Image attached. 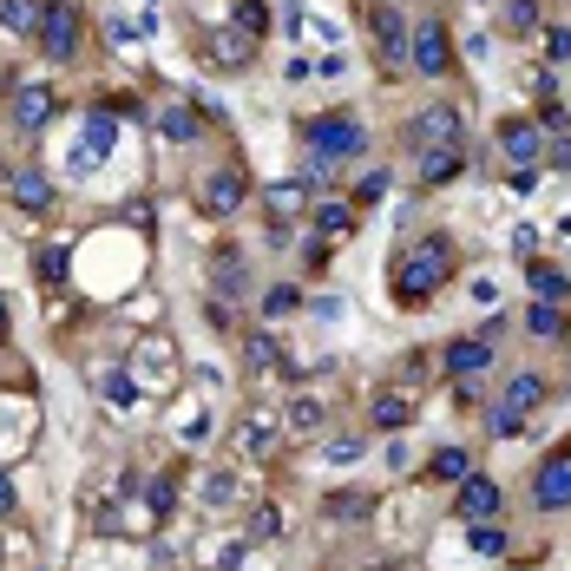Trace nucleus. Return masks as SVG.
<instances>
[{
    "instance_id": "37",
    "label": "nucleus",
    "mask_w": 571,
    "mask_h": 571,
    "mask_svg": "<svg viewBox=\"0 0 571 571\" xmlns=\"http://www.w3.org/2000/svg\"><path fill=\"white\" fill-rule=\"evenodd\" d=\"M487 433H493V440H512V433H525V414H512L505 401H493V408H487Z\"/></svg>"
},
{
    "instance_id": "19",
    "label": "nucleus",
    "mask_w": 571,
    "mask_h": 571,
    "mask_svg": "<svg viewBox=\"0 0 571 571\" xmlns=\"http://www.w3.org/2000/svg\"><path fill=\"white\" fill-rule=\"evenodd\" d=\"M204 53H211L223 72H243V67H250V53H257V40L230 20V27H211V33H204Z\"/></svg>"
},
{
    "instance_id": "24",
    "label": "nucleus",
    "mask_w": 571,
    "mask_h": 571,
    "mask_svg": "<svg viewBox=\"0 0 571 571\" xmlns=\"http://www.w3.org/2000/svg\"><path fill=\"white\" fill-rule=\"evenodd\" d=\"M467 473H473V453H467V447H433L428 453V480L433 487H460Z\"/></svg>"
},
{
    "instance_id": "40",
    "label": "nucleus",
    "mask_w": 571,
    "mask_h": 571,
    "mask_svg": "<svg viewBox=\"0 0 571 571\" xmlns=\"http://www.w3.org/2000/svg\"><path fill=\"white\" fill-rule=\"evenodd\" d=\"M545 60H552V67L571 60V27H545Z\"/></svg>"
},
{
    "instance_id": "45",
    "label": "nucleus",
    "mask_w": 571,
    "mask_h": 571,
    "mask_svg": "<svg viewBox=\"0 0 571 571\" xmlns=\"http://www.w3.org/2000/svg\"><path fill=\"white\" fill-rule=\"evenodd\" d=\"M309 315H315V322H335V315H342V302H335V295H322V302H309Z\"/></svg>"
},
{
    "instance_id": "41",
    "label": "nucleus",
    "mask_w": 571,
    "mask_h": 571,
    "mask_svg": "<svg viewBox=\"0 0 571 571\" xmlns=\"http://www.w3.org/2000/svg\"><path fill=\"white\" fill-rule=\"evenodd\" d=\"M99 388H106V401H112V408H126V401H132V381H126L119 368H106V374H99Z\"/></svg>"
},
{
    "instance_id": "20",
    "label": "nucleus",
    "mask_w": 571,
    "mask_h": 571,
    "mask_svg": "<svg viewBox=\"0 0 571 571\" xmlns=\"http://www.w3.org/2000/svg\"><path fill=\"white\" fill-rule=\"evenodd\" d=\"M112 144H119V112L99 99V106H86V144H79V164L112 158Z\"/></svg>"
},
{
    "instance_id": "13",
    "label": "nucleus",
    "mask_w": 571,
    "mask_h": 571,
    "mask_svg": "<svg viewBox=\"0 0 571 571\" xmlns=\"http://www.w3.org/2000/svg\"><path fill=\"white\" fill-rule=\"evenodd\" d=\"M440 368H447L453 381H480L487 368H500V355H493L487 335H453V342L440 349Z\"/></svg>"
},
{
    "instance_id": "29",
    "label": "nucleus",
    "mask_w": 571,
    "mask_h": 571,
    "mask_svg": "<svg viewBox=\"0 0 571 571\" xmlns=\"http://www.w3.org/2000/svg\"><path fill=\"white\" fill-rule=\"evenodd\" d=\"M467 545H473L480 559H505V545H512V532H505L500 519H480V525H467Z\"/></svg>"
},
{
    "instance_id": "43",
    "label": "nucleus",
    "mask_w": 571,
    "mask_h": 571,
    "mask_svg": "<svg viewBox=\"0 0 571 571\" xmlns=\"http://www.w3.org/2000/svg\"><path fill=\"white\" fill-rule=\"evenodd\" d=\"M302 263H309V277H322L329 270V237H309L302 243Z\"/></svg>"
},
{
    "instance_id": "10",
    "label": "nucleus",
    "mask_w": 571,
    "mask_h": 571,
    "mask_svg": "<svg viewBox=\"0 0 571 571\" xmlns=\"http://www.w3.org/2000/svg\"><path fill=\"white\" fill-rule=\"evenodd\" d=\"M500 512H505V487L493 473L473 467V473L453 487V519H460V525H480V519H500Z\"/></svg>"
},
{
    "instance_id": "7",
    "label": "nucleus",
    "mask_w": 571,
    "mask_h": 571,
    "mask_svg": "<svg viewBox=\"0 0 571 571\" xmlns=\"http://www.w3.org/2000/svg\"><path fill=\"white\" fill-rule=\"evenodd\" d=\"M0 191H7V198H13L27 217H47V211H53V178H47V164H33V158L7 164V171H0Z\"/></svg>"
},
{
    "instance_id": "18",
    "label": "nucleus",
    "mask_w": 571,
    "mask_h": 571,
    "mask_svg": "<svg viewBox=\"0 0 571 571\" xmlns=\"http://www.w3.org/2000/svg\"><path fill=\"white\" fill-rule=\"evenodd\" d=\"M519 322H525L532 342H571V302H539V295H532Z\"/></svg>"
},
{
    "instance_id": "39",
    "label": "nucleus",
    "mask_w": 571,
    "mask_h": 571,
    "mask_svg": "<svg viewBox=\"0 0 571 571\" xmlns=\"http://www.w3.org/2000/svg\"><path fill=\"white\" fill-rule=\"evenodd\" d=\"M270 447H277V428H270V421L257 414V421L243 428V453H270Z\"/></svg>"
},
{
    "instance_id": "12",
    "label": "nucleus",
    "mask_w": 571,
    "mask_h": 571,
    "mask_svg": "<svg viewBox=\"0 0 571 571\" xmlns=\"http://www.w3.org/2000/svg\"><path fill=\"white\" fill-rule=\"evenodd\" d=\"M467 144H421L414 151V184L421 191H440V184H453V178H467Z\"/></svg>"
},
{
    "instance_id": "6",
    "label": "nucleus",
    "mask_w": 571,
    "mask_h": 571,
    "mask_svg": "<svg viewBox=\"0 0 571 571\" xmlns=\"http://www.w3.org/2000/svg\"><path fill=\"white\" fill-rule=\"evenodd\" d=\"M408 144H414V151H421V144H467V106H453V99L421 106V112L408 119Z\"/></svg>"
},
{
    "instance_id": "31",
    "label": "nucleus",
    "mask_w": 571,
    "mask_h": 571,
    "mask_svg": "<svg viewBox=\"0 0 571 571\" xmlns=\"http://www.w3.org/2000/svg\"><path fill=\"white\" fill-rule=\"evenodd\" d=\"M33 277H40V283H53V289H60V283L72 277V250H67V243H47V250L33 257Z\"/></svg>"
},
{
    "instance_id": "32",
    "label": "nucleus",
    "mask_w": 571,
    "mask_h": 571,
    "mask_svg": "<svg viewBox=\"0 0 571 571\" xmlns=\"http://www.w3.org/2000/svg\"><path fill=\"white\" fill-rule=\"evenodd\" d=\"M322 428H329V408H322L315 394H302V401L289 408V433H302V440H315Z\"/></svg>"
},
{
    "instance_id": "14",
    "label": "nucleus",
    "mask_w": 571,
    "mask_h": 571,
    "mask_svg": "<svg viewBox=\"0 0 571 571\" xmlns=\"http://www.w3.org/2000/svg\"><path fill=\"white\" fill-rule=\"evenodd\" d=\"M53 112H60V92H53V86H40V79H33V86H20V92H13V126H20L27 139H40V132L53 126Z\"/></svg>"
},
{
    "instance_id": "23",
    "label": "nucleus",
    "mask_w": 571,
    "mask_h": 571,
    "mask_svg": "<svg viewBox=\"0 0 571 571\" xmlns=\"http://www.w3.org/2000/svg\"><path fill=\"white\" fill-rule=\"evenodd\" d=\"M158 132H164L171 144H191V139H204V112L178 99V106H164V112H158Z\"/></svg>"
},
{
    "instance_id": "9",
    "label": "nucleus",
    "mask_w": 571,
    "mask_h": 571,
    "mask_svg": "<svg viewBox=\"0 0 571 571\" xmlns=\"http://www.w3.org/2000/svg\"><path fill=\"white\" fill-rule=\"evenodd\" d=\"M243 198H250V178H243L237 164H217V171H204V178H198V211L217 217V223L243 211Z\"/></svg>"
},
{
    "instance_id": "15",
    "label": "nucleus",
    "mask_w": 571,
    "mask_h": 571,
    "mask_svg": "<svg viewBox=\"0 0 571 571\" xmlns=\"http://www.w3.org/2000/svg\"><path fill=\"white\" fill-rule=\"evenodd\" d=\"M368 428L374 433H401V428H414V394L408 388H374V401H368Z\"/></svg>"
},
{
    "instance_id": "35",
    "label": "nucleus",
    "mask_w": 571,
    "mask_h": 571,
    "mask_svg": "<svg viewBox=\"0 0 571 571\" xmlns=\"http://www.w3.org/2000/svg\"><path fill=\"white\" fill-rule=\"evenodd\" d=\"M0 27L33 33V27H40V0H0Z\"/></svg>"
},
{
    "instance_id": "34",
    "label": "nucleus",
    "mask_w": 571,
    "mask_h": 571,
    "mask_svg": "<svg viewBox=\"0 0 571 571\" xmlns=\"http://www.w3.org/2000/svg\"><path fill=\"white\" fill-rule=\"evenodd\" d=\"M250 539H257V545H277V539H283V505H257V512H250Z\"/></svg>"
},
{
    "instance_id": "47",
    "label": "nucleus",
    "mask_w": 571,
    "mask_h": 571,
    "mask_svg": "<svg viewBox=\"0 0 571 571\" xmlns=\"http://www.w3.org/2000/svg\"><path fill=\"white\" fill-rule=\"evenodd\" d=\"M0 335H7V295H0Z\"/></svg>"
},
{
    "instance_id": "26",
    "label": "nucleus",
    "mask_w": 571,
    "mask_h": 571,
    "mask_svg": "<svg viewBox=\"0 0 571 571\" xmlns=\"http://www.w3.org/2000/svg\"><path fill=\"white\" fill-rule=\"evenodd\" d=\"M525 283L539 302H571V270H559V263H525Z\"/></svg>"
},
{
    "instance_id": "2",
    "label": "nucleus",
    "mask_w": 571,
    "mask_h": 571,
    "mask_svg": "<svg viewBox=\"0 0 571 571\" xmlns=\"http://www.w3.org/2000/svg\"><path fill=\"white\" fill-rule=\"evenodd\" d=\"M302 151H309V158H302V171H295V178L322 198V191H329V178H335L342 164L368 158V126H361L355 112H342V106H335V112H315V119H302Z\"/></svg>"
},
{
    "instance_id": "22",
    "label": "nucleus",
    "mask_w": 571,
    "mask_h": 571,
    "mask_svg": "<svg viewBox=\"0 0 571 571\" xmlns=\"http://www.w3.org/2000/svg\"><path fill=\"white\" fill-rule=\"evenodd\" d=\"M368 512H374V493H368V487H342V493L322 500V519H329V525H361Z\"/></svg>"
},
{
    "instance_id": "46",
    "label": "nucleus",
    "mask_w": 571,
    "mask_h": 571,
    "mask_svg": "<svg viewBox=\"0 0 571 571\" xmlns=\"http://www.w3.org/2000/svg\"><path fill=\"white\" fill-rule=\"evenodd\" d=\"M13 505H20V493H13V473H0V519H7Z\"/></svg>"
},
{
    "instance_id": "16",
    "label": "nucleus",
    "mask_w": 571,
    "mask_h": 571,
    "mask_svg": "<svg viewBox=\"0 0 571 571\" xmlns=\"http://www.w3.org/2000/svg\"><path fill=\"white\" fill-rule=\"evenodd\" d=\"M309 230H315V237H329V243L355 237V230H361L355 198H315V204H309Z\"/></svg>"
},
{
    "instance_id": "8",
    "label": "nucleus",
    "mask_w": 571,
    "mask_h": 571,
    "mask_svg": "<svg viewBox=\"0 0 571 571\" xmlns=\"http://www.w3.org/2000/svg\"><path fill=\"white\" fill-rule=\"evenodd\" d=\"M532 505H539V512H571V440L552 447V453L532 467Z\"/></svg>"
},
{
    "instance_id": "11",
    "label": "nucleus",
    "mask_w": 571,
    "mask_h": 571,
    "mask_svg": "<svg viewBox=\"0 0 571 571\" xmlns=\"http://www.w3.org/2000/svg\"><path fill=\"white\" fill-rule=\"evenodd\" d=\"M493 139H500V158H512V164H545V126L525 112H505Z\"/></svg>"
},
{
    "instance_id": "42",
    "label": "nucleus",
    "mask_w": 571,
    "mask_h": 571,
    "mask_svg": "<svg viewBox=\"0 0 571 571\" xmlns=\"http://www.w3.org/2000/svg\"><path fill=\"white\" fill-rule=\"evenodd\" d=\"M545 164H552V171H571V132H552V139H545Z\"/></svg>"
},
{
    "instance_id": "1",
    "label": "nucleus",
    "mask_w": 571,
    "mask_h": 571,
    "mask_svg": "<svg viewBox=\"0 0 571 571\" xmlns=\"http://www.w3.org/2000/svg\"><path fill=\"white\" fill-rule=\"evenodd\" d=\"M453 270H460V243H453L447 230H428V237H414V243L394 250L388 289H394L401 309H421V302H433L440 289L453 283Z\"/></svg>"
},
{
    "instance_id": "5",
    "label": "nucleus",
    "mask_w": 571,
    "mask_h": 571,
    "mask_svg": "<svg viewBox=\"0 0 571 571\" xmlns=\"http://www.w3.org/2000/svg\"><path fill=\"white\" fill-rule=\"evenodd\" d=\"M408 72H421V79H447V72H453V33H447V20H440V13H421V20H414Z\"/></svg>"
},
{
    "instance_id": "44",
    "label": "nucleus",
    "mask_w": 571,
    "mask_h": 571,
    "mask_svg": "<svg viewBox=\"0 0 571 571\" xmlns=\"http://www.w3.org/2000/svg\"><path fill=\"white\" fill-rule=\"evenodd\" d=\"M361 447H368L361 433H335V440H329V460H361Z\"/></svg>"
},
{
    "instance_id": "17",
    "label": "nucleus",
    "mask_w": 571,
    "mask_h": 571,
    "mask_svg": "<svg viewBox=\"0 0 571 571\" xmlns=\"http://www.w3.org/2000/svg\"><path fill=\"white\" fill-rule=\"evenodd\" d=\"M500 401L512 408V414H539V408L552 401V381H545L539 368H512V374H505V388H500Z\"/></svg>"
},
{
    "instance_id": "25",
    "label": "nucleus",
    "mask_w": 571,
    "mask_h": 571,
    "mask_svg": "<svg viewBox=\"0 0 571 571\" xmlns=\"http://www.w3.org/2000/svg\"><path fill=\"white\" fill-rule=\"evenodd\" d=\"M243 361H250V368H257V374H295V361H289L283 349H277V342H270V335H257V329H250V335H243Z\"/></svg>"
},
{
    "instance_id": "4",
    "label": "nucleus",
    "mask_w": 571,
    "mask_h": 571,
    "mask_svg": "<svg viewBox=\"0 0 571 571\" xmlns=\"http://www.w3.org/2000/svg\"><path fill=\"white\" fill-rule=\"evenodd\" d=\"M368 33H374V53L388 72H408V40H414V20L394 7V0H368Z\"/></svg>"
},
{
    "instance_id": "36",
    "label": "nucleus",
    "mask_w": 571,
    "mask_h": 571,
    "mask_svg": "<svg viewBox=\"0 0 571 571\" xmlns=\"http://www.w3.org/2000/svg\"><path fill=\"white\" fill-rule=\"evenodd\" d=\"M237 27H243L250 40H263V33H270V0H237Z\"/></svg>"
},
{
    "instance_id": "33",
    "label": "nucleus",
    "mask_w": 571,
    "mask_h": 571,
    "mask_svg": "<svg viewBox=\"0 0 571 571\" xmlns=\"http://www.w3.org/2000/svg\"><path fill=\"white\" fill-rule=\"evenodd\" d=\"M144 505H151V519H171V505H178V473H158V480L144 487Z\"/></svg>"
},
{
    "instance_id": "28",
    "label": "nucleus",
    "mask_w": 571,
    "mask_h": 571,
    "mask_svg": "<svg viewBox=\"0 0 571 571\" xmlns=\"http://www.w3.org/2000/svg\"><path fill=\"white\" fill-rule=\"evenodd\" d=\"M500 27L525 40V33H539V27H545V7H539V0H505V7H500Z\"/></svg>"
},
{
    "instance_id": "38",
    "label": "nucleus",
    "mask_w": 571,
    "mask_h": 571,
    "mask_svg": "<svg viewBox=\"0 0 571 571\" xmlns=\"http://www.w3.org/2000/svg\"><path fill=\"white\" fill-rule=\"evenodd\" d=\"M381 198H388V171L374 164V171H368V178L355 184V211H368V204H381Z\"/></svg>"
},
{
    "instance_id": "3",
    "label": "nucleus",
    "mask_w": 571,
    "mask_h": 571,
    "mask_svg": "<svg viewBox=\"0 0 571 571\" xmlns=\"http://www.w3.org/2000/svg\"><path fill=\"white\" fill-rule=\"evenodd\" d=\"M33 40H40V53H47L53 67H67V60H79L86 13H79L72 0H40V27H33Z\"/></svg>"
},
{
    "instance_id": "27",
    "label": "nucleus",
    "mask_w": 571,
    "mask_h": 571,
    "mask_svg": "<svg viewBox=\"0 0 571 571\" xmlns=\"http://www.w3.org/2000/svg\"><path fill=\"white\" fill-rule=\"evenodd\" d=\"M302 302H309V295H302L295 283H270L263 289V302H257V315H263V322H283V315H295Z\"/></svg>"
},
{
    "instance_id": "21",
    "label": "nucleus",
    "mask_w": 571,
    "mask_h": 571,
    "mask_svg": "<svg viewBox=\"0 0 571 571\" xmlns=\"http://www.w3.org/2000/svg\"><path fill=\"white\" fill-rule=\"evenodd\" d=\"M211 289L223 295V302H237V295H250V270H243V250H217L211 257Z\"/></svg>"
},
{
    "instance_id": "30",
    "label": "nucleus",
    "mask_w": 571,
    "mask_h": 571,
    "mask_svg": "<svg viewBox=\"0 0 571 571\" xmlns=\"http://www.w3.org/2000/svg\"><path fill=\"white\" fill-rule=\"evenodd\" d=\"M433 361L440 355H428V349H414V355H401V368H394V388H408V394H421L433 381Z\"/></svg>"
}]
</instances>
